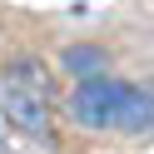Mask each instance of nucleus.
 <instances>
[{
    "label": "nucleus",
    "instance_id": "2",
    "mask_svg": "<svg viewBox=\"0 0 154 154\" xmlns=\"http://www.w3.org/2000/svg\"><path fill=\"white\" fill-rule=\"evenodd\" d=\"M0 114H5L10 134H25V139L45 144V149L55 144V104L20 90L15 80H0Z\"/></svg>",
    "mask_w": 154,
    "mask_h": 154
},
{
    "label": "nucleus",
    "instance_id": "3",
    "mask_svg": "<svg viewBox=\"0 0 154 154\" xmlns=\"http://www.w3.org/2000/svg\"><path fill=\"white\" fill-rule=\"evenodd\" d=\"M5 80H15L20 90H30V94H40V100H50V104H55V75L45 70V60H35V55L10 60V65H5Z\"/></svg>",
    "mask_w": 154,
    "mask_h": 154
},
{
    "label": "nucleus",
    "instance_id": "4",
    "mask_svg": "<svg viewBox=\"0 0 154 154\" xmlns=\"http://www.w3.org/2000/svg\"><path fill=\"white\" fill-rule=\"evenodd\" d=\"M104 65H109V55L100 45H70V50H60V70H70L75 80H104Z\"/></svg>",
    "mask_w": 154,
    "mask_h": 154
},
{
    "label": "nucleus",
    "instance_id": "5",
    "mask_svg": "<svg viewBox=\"0 0 154 154\" xmlns=\"http://www.w3.org/2000/svg\"><path fill=\"white\" fill-rule=\"evenodd\" d=\"M0 154H15V134H10V124H5V114H0Z\"/></svg>",
    "mask_w": 154,
    "mask_h": 154
},
{
    "label": "nucleus",
    "instance_id": "1",
    "mask_svg": "<svg viewBox=\"0 0 154 154\" xmlns=\"http://www.w3.org/2000/svg\"><path fill=\"white\" fill-rule=\"evenodd\" d=\"M65 114L80 129H154V94L119 85L109 75L104 80H80L65 100Z\"/></svg>",
    "mask_w": 154,
    "mask_h": 154
}]
</instances>
